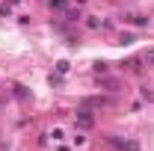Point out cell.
Listing matches in <instances>:
<instances>
[{"instance_id":"5b68a950","label":"cell","mask_w":154,"mask_h":151,"mask_svg":"<svg viewBox=\"0 0 154 151\" xmlns=\"http://www.w3.org/2000/svg\"><path fill=\"white\" fill-rule=\"evenodd\" d=\"M48 3H51V9H57V12L65 9V0H48Z\"/></svg>"},{"instance_id":"3957f363","label":"cell","mask_w":154,"mask_h":151,"mask_svg":"<svg viewBox=\"0 0 154 151\" xmlns=\"http://www.w3.org/2000/svg\"><path fill=\"white\" fill-rule=\"evenodd\" d=\"M12 89H15V98H18V101H27V98H30V92H27V86H21V83H15Z\"/></svg>"},{"instance_id":"7a4b0ae2","label":"cell","mask_w":154,"mask_h":151,"mask_svg":"<svg viewBox=\"0 0 154 151\" xmlns=\"http://www.w3.org/2000/svg\"><path fill=\"white\" fill-rule=\"evenodd\" d=\"M77 125H80V128H92V125H95V119L86 113V110H80V113H77Z\"/></svg>"},{"instance_id":"52a82bcc","label":"cell","mask_w":154,"mask_h":151,"mask_svg":"<svg viewBox=\"0 0 154 151\" xmlns=\"http://www.w3.org/2000/svg\"><path fill=\"white\" fill-rule=\"evenodd\" d=\"M148 62H154V51H151V54H148Z\"/></svg>"},{"instance_id":"8992f818","label":"cell","mask_w":154,"mask_h":151,"mask_svg":"<svg viewBox=\"0 0 154 151\" xmlns=\"http://www.w3.org/2000/svg\"><path fill=\"white\" fill-rule=\"evenodd\" d=\"M95 71L98 74H107V62H95Z\"/></svg>"},{"instance_id":"ba28073f","label":"cell","mask_w":154,"mask_h":151,"mask_svg":"<svg viewBox=\"0 0 154 151\" xmlns=\"http://www.w3.org/2000/svg\"><path fill=\"white\" fill-rule=\"evenodd\" d=\"M77 3H86V0H77Z\"/></svg>"},{"instance_id":"277c9868","label":"cell","mask_w":154,"mask_h":151,"mask_svg":"<svg viewBox=\"0 0 154 151\" xmlns=\"http://www.w3.org/2000/svg\"><path fill=\"white\" fill-rule=\"evenodd\" d=\"M128 21H131L134 27H145V24H148V18H145V15H128Z\"/></svg>"},{"instance_id":"9c48e42d","label":"cell","mask_w":154,"mask_h":151,"mask_svg":"<svg viewBox=\"0 0 154 151\" xmlns=\"http://www.w3.org/2000/svg\"><path fill=\"white\" fill-rule=\"evenodd\" d=\"M12 3H18V0H12Z\"/></svg>"},{"instance_id":"6da1fadb","label":"cell","mask_w":154,"mask_h":151,"mask_svg":"<svg viewBox=\"0 0 154 151\" xmlns=\"http://www.w3.org/2000/svg\"><path fill=\"white\" fill-rule=\"evenodd\" d=\"M110 145H116L119 151H139V142H134V139H119V136H110Z\"/></svg>"}]
</instances>
